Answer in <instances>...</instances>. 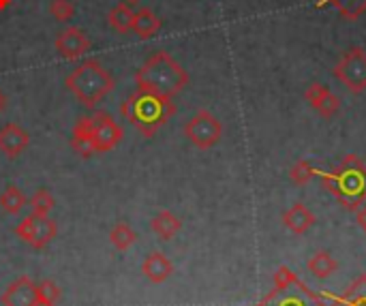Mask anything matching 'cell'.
Returning a JSON list of instances; mask_svg holds the SVG:
<instances>
[{"label":"cell","instance_id":"1","mask_svg":"<svg viewBox=\"0 0 366 306\" xmlns=\"http://www.w3.org/2000/svg\"><path fill=\"white\" fill-rule=\"evenodd\" d=\"M125 120H129L144 138H152L161 127L176 116V103L171 97H163L157 92L135 88L120 107Z\"/></svg>","mask_w":366,"mask_h":306},{"label":"cell","instance_id":"2","mask_svg":"<svg viewBox=\"0 0 366 306\" xmlns=\"http://www.w3.org/2000/svg\"><path fill=\"white\" fill-rule=\"evenodd\" d=\"M135 86L173 99L189 86V73L171 54L154 52L135 73Z\"/></svg>","mask_w":366,"mask_h":306},{"label":"cell","instance_id":"3","mask_svg":"<svg viewBox=\"0 0 366 306\" xmlns=\"http://www.w3.org/2000/svg\"><path fill=\"white\" fill-rule=\"evenodd\" d=\"M317 176H321L325 188L352 212L366 201V165L356 155H347L332 171L317 169Z\"/></svg>","mask_w":366,"mask_h":306},{"label":"cell","instance_id":"4","mask_svg":"<svg viewBox=\"0 0 366 306\" xmlns=\"http://www.w3.org/2000/svg\"><path fill=\"white\" fill-rule=\"evenodd\" d=\"M65 84L75 94V99L90 109H94L116 88L111 73L94 58L77 65Z\"/></svg>","mask_w":366,"mask_h":306},{"label":"cell","instance_id":"5","mask_svg":"<svg viewBox=\"0 0 366 306\" xmlns=\"http://www.w3.org/2000/svg\"><path fill=\"white\" fill-rule=\"evenodd\" d=\"M332 75L352 94H362L366 90V52L360 45L343 52L332 69Z\"/></svg>","mask_w":366,"mask_h":306},{"label":"cell","instance_id":"6","mask_svg":"<svg viewBox=\"0 0 366 306\" xmlns=\"http://www.w3.org/2000/svg\"><path fill=\"white\" fill-rule=\"evenodd\" d=\"M182 131H184V138L200 150L215 148L223 138L221 120L208 109H200L197 113H193Z\"/></svg>","mask_w":366,"mask_h":306},{"label":"cell","instance_id":"7","mask_svg":"<svg viewBox=\"0 0 366 306\" xmlns=\"http://www.w3.org/2000/svg\"><path fill=\"white\" fill-rule=\"evenodd\" d=\"M122 138H125V131L111 118V113H107L103 109H96L90 116V140H92L94 155L114 150L120 144Z\"/></svg>","mask_w":366,"mask_h":306},{"label":"cell","instance_id":"8","mask_svg":"<svg viewBox=\"0 0 366 306\" xmlns=\"http://www.w3.org/2000/svg\"><path fill=\"white\" fill-rule=\"evenodd\" d=\"M15 234L22 238L26 244H30L34 251H43L52 240L58 236V225L50 217H39V215H28L17 223Z\"/></svg>","mask_w":366,"mask_h":306},{"label":"cell","instance_id":"9","mask_svg":"<svg viewBox=\"0 0 366 306\" xmlns=\"http://www.w3.org/2000/svg\"><path fill=\"white\" fill-rule=\"evenodd\" d=\"M56 52L63 56L67 61H77L82 58V56L90 50V39L88 34L77 28V26H69L65 28L61 34L56 36Z\"/></svg>","mask_w":366,"mask_h":306},{"label":"cell","instance_id":"10","mask_svg":"<svg viewBox=\"0 0 366 306\" xmlns=\"http://www.w3.org/2000/svg\"><path fill=\"white\" fill-rule=\"evenodd\" d=\"M304 99L311 103V107L325 120L334 118L336 113L341 111V99L323 84H311V86H308L306 92H304Z\"/></svg>","mask_w":366,"mask_h":306},{"label":"cell","instance_id":"11","mask_svg":"<svg viewBox=\"0 0 366 306\" xmlns=\"http://www.w3.org/2000/svg\"><path fill=\"white\" fill-rule=\"evenodd\" d=\"M34 298H36V283L28 274L15 278L7 289L0 294L3 306H30Z\"/></svg>","mask_w":366,"mask_h":306},{"label":"cell","instance_id":"12","mask_svg":"<svg viewBox=\"0 0 366 306\" xmlns=\"http://www.w3.org/2000/svg\"><path fill=\"white\" fill-rule=\"evenodd\" d=\"M28 144H30V135L19 124L9 122L0 129V152L7 155L9 159H15L22 155V152L28 148Z\"/></svg>","mask_w":366,"mask_h":306},{"label":"cell","instance_id":"13","mask_svg":"<svg viewBox=\"0 0 366 306\" xmlns=\"http://www.w3.org/2000/svg\"><path fill=\"white\" fill-rule=\"evenodd\" d=\"M142 274L154 283V285H161L165 283L171 274H173V263L169 261V257L165 253L154 251L150 253L144 261H142Z\"/></svg>","mask_w":366,"mask_h":306},{"label":"cell","instance_id":"14","mask_svg":"<svg viewBox=\"0 0 366 306\" xmlns=\"http://www.w3.org/2000/svg\"><path fill=\"white\" fill-rule=\"evenodd\" d=\"M315 223H317V217L304 204H294L292 208L283 212V225L296 236L306 234Z\"/></svg>","mask_w":366,"mask_h":306},{"label":"cell","instance_id":"15","mask_svg":"<svg viewBox=\"0 0 366 306\" xmlns=\"http://www.w3.org/2000/svg\"><path fill=\"white\" fill-rule=\"evenodd\" d=\"M71 148L80 157H92L94 155L92 140H90V116H84L75 122V127L71 131Z\"/></svg>","mask_w":366,"mask_h":306},{"label":"cell","instance_id":"16","mask_svg":"<svg viewBox=\"0 0 366 306\" xmlns=\"http://www.w3.org/2000/svg\"><path fill=\"white\" fill-rule=\"evenodd\" d=\"M161 30V17L154 13L148 7H142L138 13H135L133 20V32L140 36V39H150Z\"/></svg>","mask_w":366,"mask_h":306},{"label":"cell","instance_id":"17","mask_svg":"<svg viewBox=\"0 0 366 306\" xmlns=\"http://www.w3.org/2000/svg\"><path fill=\"white\" fill-rule=\"evenodd\" d=\"M150 229L161 240H171L182 229V221L171 212V210H161V212L150 221Z\"/></svg>","mask_w":366,"mask_h":306},{"label":"cell","instance_id":"18","mask_svg":"<svg viewBox=\"0 0 366 306\" xmlns=\"http://www.w3.org/2000/svg\"><path fill=\"white\" fill-rule=\"evenodd\" d=\"M317 9L323 7H334L343 20H360L366 13V0H317L315 3Z\"/></svg>","mask_w":366,"mask_h":306},{"label":"cell","instance_id":"19","mask_svg":"<svg viewBox=\"0 0 366 306\" xmlns=\"http://www.w3.org/2000/svg\"><path fill=\"white\" fill-rule=\"evenodd\" d=\"M306 267H308V272L315 274L317 278H327L338 270V263L327 251H317L308 257Z\"/></svg>","mask_w":366,"mask_h":306},{"label":"cell","instance_id":"20","mask_svg":"<svg viewBox=\"0 0 366 306\" xmlns=\"http://www.w3.org/2000/svg\"><path fill=\"white\" fill-rule=\"evenodd\" d=\"M133 20H135V11L131 9L129 3H118L107 15V22L116 32H131L133 30Z\"/></svg>","mask_w":366,"mask_h":306},{"label":"cell","instance_id":"21","mask_svg":"<svg viewBox=\"0 0 366 306\" xmlns=\"http://www.w3.org/2000/svg\"><path fill=\"white\" fill-rule=\"evenodd\" d=\"M109 242H111V246L116 248V251L125 253V251H129V248H131L135 242H138V234L133 232V227H131L129 223L120 221V223H116V225L111 227Z\"/></svg>","mask_w":366,"mask_h":306},{"label":"cell","instance_id":"22","mask_svg":"<svg viewBox=\"0 0 366 306\" xmlns=\"http://www.w3.org/2000/svg\"><path fill=\"white\" fill-rule=\"evenodd\" d=\"M26 201H28L26 195L17 186H7L5 193L0 195V208H3L7 215H19L22 208L26 206Z\"/></svg>","mask_w":366,"mask_h":306},{"label":"cell","instance_id":"23","mask_svg":"<svg viewBox=\"0 0 366 306\" xmlns=\"http://www.w3.org/2000/svg\"><path fill=\"white\" fill-rule=\"evenodd\" d=\"M54 195L47 188H39L36 193H32L30 197V212L39 215V217H50L52 208H54Z\"/></svg>","mask_w":366,"mask_h":306},{"label":"cell","instance_id":"24","mask_svg":"<svg viewBox=\"0 0 366 306\" xmlns=\"http://www.w3.org/2000/svg\"><path fill=\"white\" fill-rule=\"evenodd\" d=\"M315 176H317V169L308 161H296L292 165V169H289V178H292V182L298 184V186H304L306 182H311Z\"/></svg>","mask_w":366,"mask_h":306},{"label":"cell","instance_id":"25","mask_svg":"<svg viewBox=\"0 0 366 306\" xmlns=\"http://www.w3.org/2000/svg\"><path fill=\"white\" fill-rule=\"evenodd\" d=\"M61 296H63L61 287H58L54 281L45 278V281H41V283H36V298H39V300H45V302H50V304H56L58 300H61Z\"/></svg>","mask_w":366,"mask_h":306},{"label":"cell","instance_id":"26","mask_svg":"<svg viewBox=\"0 0 366 306\" xmlns=\"http://www.w3.org/2000/svg\"><path fill=\"white\" fill-rule=\"evenodd\" d=\"M50 13L56 17L58 22H69L73 17V13H75V7H73L71 0H52Z\"/></svg>","mask_w":366,"mask_h":306},{"label":"cell","instance_id":"27","mask_svg":"<svg viewBox=\"0 0 366 306\" xmlns=\"http://www.w3.org/2000/svg\"><path fill=\"white\" fill-rule=\"evenodd\" d=\"M356 221H358V225L364 229V234H366V201L356 210Z\"/></svg>","mask_w":366,"mask_h":306},{"label":"cell","instance_id":"28","mask_svg":"<svg viewBox=\"0 0 366 306\" xmlns=\"http://www.w3.org/2000/svg\"><path fill=\"white\" fill-rule=\"evenodd\" d=\"M7 103H9V99H7V94L0 90V113H3L5 109H7Z\"/></svg>","mask_w":366,"mask_h":306},{"label":"cell","instance_id":"29","mask_svg":"<svg viewBox=\"0 0 366 306\" xmlns=\"http://www.w3.org/2000/svg\"><path fill=\"white\" fill-rule=\"evenodd\" d=\"M30 306H56V304H50V302H45V300H39V298H34V302H32Z\"/></svg>","mask_w":366,"mask_h":306},{"label":"cell","instance_id":"30","mask_svg":"<svg viewBox=\"0 0 366 306\" xmlns=\"http://www.w3.org/2000/svg\"><path fill=\"white\" fill-rule=\"evenodd\" d=\"M11 5V0H0V11H3V9H7Z\"/></svg>","mask_w":366,"mask_h":306},{"label":"cell","instance_id":"31","mask_svg":"<svg viewBox=\"0 0 366 306\" xmlns=\"http://www.w3.org/2000/svg\"><path fill=\"white\" fill-rule=\"evenodd\" d=\"M125 3H129V5H133V3H140V0H125Z\"/></svg>","mask_w":366,"mask_h":306}]
</instances>
